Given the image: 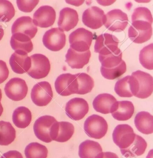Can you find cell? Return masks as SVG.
Returning a JSON list of instances; mask_svg holds the SVG:
<instances>
[{
  "label": "cell",
  "mask_w": 153,
  "mask_h": 158,
  "mask_svg": "<svg viewBox=\"0 0 153 158\" xmlns=\"http://www.w3.org/2000/svg\"><path fill=\"white\" fill-rule=\"evenodd\" d=\"M94 36L91 31L81 27L72 32L69 36L70 48L79 52L89 50Z\"/></svg>",
  "instance_id": "obj_1"
},
{
  "label": "cell",
  "mask_w": 153,
  "mask_h": 158,
  "mask_svg": "<svg viewBox=\"0 0 153 158\" xmlns=\"http://www.w3.org/2000/svg\"><path fill=\"white\" fill-rule=\"evenodd\" d=\"M84 130L91 138L99 139L105 136L108 130V124L104 118L97 114L89 116L84 123Z\"/></svg>",
  "instance_id": "obj_2"
},
{
  "label": "cell",
  "mask_w": 153,
  "mask_h": 158,
  "mask_svg": "<svg viewBox=\"0 0 153 158\" xmlns=\"http://www.w3.org/2000/svg\"><path fill=\"white\" fill-rule=\"evenodd\" d=\"M119 40L116 36L109 33L98 35L96 40L94 52L99 55L105 56L121 52L118 48Z\"/></svg>",
  "instance_id": "obj_3"
},
{
  "label": "cell",
  "mask_w": 153,
  "mask_h": 158,
  "mask_svg": "<svg viewBox=\"0 0 153 158\" xmlns=\"http://www.w3.org/2000/svg\"><path fill=\"white\" fill-rule=\"evenodd\" d=\"M128 37L133 42L137 44L147 41L152 35V24L145 21L134 22L128 31Z\"/></svg>",
  "instance_id": "obj_4"
},
{
  "label": "cell",
  "mask_w": 153,
  "mask_h": 158,
  "mask_svg": "<svg viewBox=\"0 0 153 158\" xmlns=\"http://www.w3.org/2000/svg\"><path fill=\"white\" fill-rule=\"evenodd\" d=\"M31 66L27 72L31 77L35 79L44 78L47 77L50 70L49 59L42 54H34L30 56Z\"/></svg>",
  "instance_id": "obj_5"
},
{
  "label": "cell",
  "mask_w": 153,
  "mask_h": 158,
  "mask_svg": "<svg viewBox=\"0 0 153 158\" xmlns=\"http://www.w3.org/2000/svg\"><path fill=\"white\" fill-rule=\"evenodd\" d=\"M31 97L33 103L37 106L47 105L53 97L51 85L47 81H41L35 84L31 90Z\"/></svg>",
  "instance_id": "obj_6"
},
{
  "label": "cell",
  "mask_w": 153,
  "mask_h": 158,
  "mask_svg": "<svg viewBox=\"0 0 153 158\" xmlns=\"http://www.w3.org/2000/svg\"><path fill=\"white\" fill-rule=\"evenodd\" d=\"M136 134L133 128L127 124H119L114 130L112 137L114 143L120 149L130 147L135 140Z\"/></svg>",
  "instance_id": "obj_7"
},
{
  "label": "cell",
  "mask_w": 153,
  "mask_h": 158,
  "mask_svg": "<svg viewBox=\"0 0 153 158\" xmlns=\"http://www.w3.org/2000/svg\"><path fill=\"white\" fill-rule=\"evenodd\" d=\"M128 23V15L119 9H114L109 11L105 15L104 25L111 31L120 32L127 27Z\"/></svg>",
  "instance_id": "obj_8"
},
{
  "label": "cell",
  "mask_w": 153,
  "mask_h": 158,
  "mask_svg": "<svg viewBox=\"0 0 153 158\" xmlns=\"http://www.w3.org/2000/svg\"><path fill=\"white\" fill-rule=\"evenodd\" d=\"M43 43L46 48L52 51H59L65 46L66 37L64 31L59 27L49 30L43 35Z\"/></svg>",
  "instance_id": "obj_9"
},
{
  "label": "cell",
  "mask_w": 153,
  "mask_h": 158,
  "mask_svg": "<svg viewBox=\"0 0 153 158\" xmlns=\"http://www.w3.org/2000/svg\"><path fill=\"white\" fill-rule=\"evenodd\" d=\"M4 90L8 98L14 101H19L26 96L28 87L23 79L13 78L6 84Z\"/></svg>",
  "instance_id": "obj_10"
},
{
  "label": "cell",
  "mask_w": 153,
  "mask_h": 158,
  "mask_svg": "<svg viewBox=\"0 0 153 158\" xmlns=\"http://www.w3.org/2000/svg\"><path fill=\"white\" fill-rule=\"evenodd\" d=\"M77 79L76 74H61L55 82V88L58 94L62 96H68L76 94Z\"/></svg>",
  "instance_id": "obj_11"
},
{
  "label": "cell",
  "mask_w": 153,
  "mask_h": 158,
  "mask_svg": "<svg viewBox=\"0 0 153 158\" xmlns=\"http://www.w3.org/2000/svg\"><path fill=\"white\" fill-rule=\"evenodd\" d=\"M114 91L121 97L136 96L139 91L138 80L133 76H126L116 82Z\"/></svg>",
  "instance_id": "obj_12"
},
{
  "label": "cell",
  "mask_w": 153,
  "mask_h": 158,
  "mask_svg": "<svg viewBox=\"0 0 153 158\" xmlns=\"http://www.w3.org/2000/svg\"><path fill=\"white\" fill-rule=\"evenodd\" d=\"M56 121L54 117L50 115H44L38 118L33 126L35 134L37 138L44 143L52 142L50 136V130L52 125Z\"/></svg>",
  "instance_id": "obj_13"
},
{
  "label": "cell",
  "mask_w": 153,
  "mask_h": 158,
  "mask_svg": "<svg viewBox=\"0 0 153 158\" xmlns=\"http://www.w3.org/2000/svg\"><path fill=\"white\" fill-rule=\"evenodd\" d=\"M89 106L87 102L82 98H75L69 100L65 107L66 114L73 120H81L88 113Z\"/></svg>",
  "instance_id": "obj_14"
},
{
  "label": "cell",
  "mask_w": 153,
  "mask_h": 158,
  "mask_svg": "<svg viewBox=\"0 0 153 158\" xmlns=\"http://www.w3.org/2000/svg\"><path fill=\"white\" fill-rule=\"evenodd\" d=\"M74 125L66 121H56L51 127L50 136L52 141L64 143L71 139L74 133Z\"/></svg>",
  "instance_id": "obj_15"
},
{
  "label": "cell",
  "mask_w": 153,
  "mask_h": 158,
  "mask_svg": "<svg viewBox=\"0 0 153 158\" xmlns=\"http://www.w3.org/2000/svg\"><path fill=\"white\" fill-rule=\"evenodd\" d=\"M105 14L102 9L97 6L89 8L84 12L82 22L85 26L92 29H97L104 24Z\"/></svg>",
  "instance_id": "obj_16"
},
{
  "label": "cell",
  "mask_w": 153,
  "mask_h": 158,
  "mask_svg": "<svg viewBox=\"0 0 153 158\" xmlns=\"http://www.w3.org/2000/svg\"><path fill=\"white\" fill-rule=\"evenodd\" d=\"M56 16V12L52 7L49 6H42L34 13L33 23L36 26L47 28L54 24Z\"/></svg>",
  "instance_id": "obj_17"
},
{
  "label": "cell",
  "mask_w": 153,
  "mask_h": 158,
  "mask_svg": "<svg viewBox=\"0 0 153 158\" xmlns=\"http://www.w3.org/2000/svg\"><path fill=\"white\" fill-rule=\"evenodd\" d=\"M132 76L138 80L139 91L136 97L139 98H147L152 94L153 78L151 75L146 72L138 70L132 73Z\"/></svg>",
  "instance_id": "obj_18"
},
{
  "label": "cell",
  "mask_w": 153,
  "mask_h": 158,
  "mask_svg": "<svg viewBox=\"0 0 153 158\" xmlns=\"http://www.w3.org/2000/svg\"><path fill=\"white\" fill-rule=\"evenodd\" d=\"M38 31L37 27L29 16H22L17 19L12 25V34L21 33L28 36L31 39L35 36Z\"/></svg>",
  "instance_id": "obj_19"
},
{
  "label": "cell",
  "mask_w": 153,
  "mask_h": 158,
  "mask_svg": "<svg viewBox=\"0 0 153 158\" xmlns=\"http://www.w3.org/2000/svg\"><path fill=\"white\" fill-rule=\"evenodd\" d=\"M79 21V16L76 10L65 7L60 12L58 24L63 31H68L74 28Z\"/></svg>",
  "instance_id": "obj_20"
},
{
  "label": "cell",
  "mask_w": 153,
  "mask_h": 158,
  "mask_svg": "<svg viewBox=\"0 0 153 158\" xmlns=\"http://www.w3.org/2000/svg\"><path fill=\"white\" fill-rule=\"evenodd\" d=\"M65 62L72 69H81L88 64L91 57L89 50L84 52H79L69 48L66 54Z\"/></svg>",
  "instance_id": "obj_21"
},
{
  "label": "cell",
  "mask_w": 153,
  "mask_h": 158,
  "mask_svg": "<svg viewBox=\"0 0 153 158\" xmlns=\"http://www.w3.org/2000/svg\"><path fill=\"white\" fill-rule=\"evenodd\" d=\"M28 36L21 33H15L11 37L10 44L15 52L19 54H27L33 49L32 41Z\"/></svg>",
  "instance_id": "obj_22"
},
{
  "label": "cell",
  "mask_w": 153,
  "mask_h": 158,
  "mask_svg": "<svg viewBox=\"0 0 153 158\" xmlns=\"http://www.w3.org/2000/svg\"><path fill=\"white\" fill-rule=\"evenodd\" d=\"M116 102V99L110 94H100L93 100V105L96 111L107 114L112 113L114 105Z\"/></svg>",
  "instance_id": "obj_23"
},
{
  "label": "cell",
  "mask_w": 153,
  "mask_h": 158,
  "mask_svg": "<svg viewBox=\"0 0 153 158\" xmlns=\"http://www.w3.org/2000/svg\"><path fill=\"white\" fill-rule=\"evenodd\" d=\"M134 112L133 103L128 101H117L114 103L111 114L116 120L125 121L130 119Z\"/></svg>",
  "instance_id": "obj_24"
},
{
  "label": "cell",
  "mask_w": 153,
  "mask_h": 158,
  "mask_svg": "<svg viewBox=\"0 0 153 158\" xmlns=\"http://www.w3.org/2000/svg\"><path fill=\"white\" fill-rule=\"evenodd\" d=\"M9 63L12 70L19 74L27 73L31 66V60L27 54L14 52L11 56Z\"/></svg>",
  "instance_id": "obj_25"
},
{
  "label": "cell",
  "mask_w": 153,
  "mask_h": 158,
  "mask_svg": "<svg viewBox=\"0 0 153 158\" xmlns=\"http://www.w3.org/2000/svg\"><path fill=\"white\" fill-rule=\"evenodd\" d=\"M147 146V144L145 139L136 134L135 140L131 146L126 149H120V152L125 157H136L145 153Z\"/></svg>",
  "instance_id": "obj_26"
},
{
  "label": "cell",
  "mask_w": 153,
  "mask_h": 158,
  "mask_svg": "<svg viewBox=\"0 0 153 158\" xmlns=\"http://www.w3.org/2000/svg\"><path fill=\"white\" fill-rule=\"evenodd\" d=\"M134 123L136 128L141 133L145 134L153 133V117L149 112L141 111L137 114Z\"/></svg>",
  "instance_id": "obj_27"
},
{
  "label": "cell",
  "mask_w": 153,
  "mask_h": 158,
  "mask_svg": "<svg viewBox=\"0 0 153 158\" xmlns=\"http://www.w3.org/2000/svg\"><path fill=\"white\" fill-rule=\"evenodd\" d=\"M102 152L99 143L92 140H86L79 146V156L81 158H96Z\"/></svg>",
  "instance_id": "obj_28"
},
{
  "label": "cell",
  "mask_w": 153,
  "mask_h": 158,
  "mask_svg": "<svg viewBox=\"0 0 153 158\" xmlns=\"http://www.w3.org/2000/svg\"><path fill=\"white\" fill-rule=\"evenodd\" d=\"M32 115L29 109L25 106H19L16 109L12 115L13 122L18 128H24L29 125Z\"/></svg>",
  "instance_id": "obj_29"
},
{
  "label": "cell",
  "mask_w": 153,
  "mask_h": 158,
  "mask_svg": "<svg viewBox=\"0 0 153 158\" xmlns=\"http://www.w3.org/2000/svg\"><path fill=\"white\" fill-rule=\"evenodd\" d=\"M16 131L10 123L0 121V145L8 146L14 141Z\"/></svg>",
  "instance_id": "obj_30"
},
{
  "label": "cell",
  "mask_w": 153,
  "mask_h": 158,
  "mask_svg": "<svg viewBox=\"0 0 153 158\" xmlns=\"http://www.w3.org/2000/svg\"><path fill=\"white\" fill-rule=\"evenodd\" d=\"M77 79L76 94L84 95L91 92L94 86L93 79L85 73L76 74Z\"/></svg>",
  "instance_id": "obj_31"
},
{
  "label": "cell",
  "mask_w": 153,
  "mask_h": 158,
  "mask_svg": "<svg viewBox=\"0 0 153 158\" xmlns=\"http://www.w3.org/2000/svg\"><path fill=\"white\" fill-rule=\"evenodd\" d=\"M48 151L46 147L38 143H31L25 149L26 158H46Z\"/></svg>",
  "instance_id": "obj_32"
},
{
  "label": "cell",
  "mask_w": 153,
  "mask_h": 158,
  "mask_svg": "<svg viewBox=\"0 0 153 158\" xmlns=\"http://www.w3.org/2000/svg\"><path fill=\"white\" fill-rule=\"evenodd\" d=\"M99 60L101 64V67L104 69H112L121 64L122 60V52L116 54L101 56L99 55Z\"/></svg>",
  "instance_id": "obj_33"
},
{
  "label": "cell",
  "mask_w": 153,
  "mask_h": 158,
  "mask_svg": "<svg viewBox=\"0 0 153 158\" xmlns=\"http://www.w3.org/2000/svg\"><path fill=\"white\" fill-rule=\"evenodd\" d=\"M140 63L145 69H153V44L151 43L145 46L140 51L139 55Z\"/></svg>",
  "instance_id": "obj_34"
},
{
  "label": "cell",
  "mask_w": 153,
  "mask_h": 158,
  "mask_svg": "<svg viewBox=\"0 0 153 158\" xmlns=\"http://www.w3.org/2000/svg\"><path fill=\"white\" fill-rule=\"evenodd\" d=\"M127 70L126 64L124 61L118 66L112 69H104L101 67L100 71L101 75L105 78L108 80H114L119 77L125 73Z\"/></svg>",
  "instance_id": "obj_35"
},
{
  "label": "cell",
  "mask_w": 153,
  "mask_h": 158,
  "mask_svg": "<svg viewBox=\"0 0 153 158\" xmlns=\"http://www.w3.org/2000/svg\"><path fill=\"white\" fill-rule=\"evenodd\" d=\"M14 7L8 1H0V22H8L14 17Z\"/></svg>",
  "instance_id": "obj_36"
},
{
  "label": "cell",
  "mask_w": 153,
  "mask_h": 158,
  "mask_svg": "<svg viewBox=\"0 0 153 158\" xmlns=\"http://www.w3.org/2000/svg\"><path fill=\"white\" fill-rule=\"evenodd\" d=\"M138 21L153 23V17L150 10L145 7H139L134 10L132 15V23Z\"/></svg>",
  "instance_id": "obj_37"
},
{
  "label": "cell",
  "mask_w": 153,
  "mask_h": 158,
  "mask_svg": "<svg viewBox=\"0 0 153 158\" xmlns=\"http://www.w3.org/2000/svg\"><path fill=\"white\" fill-rule=\"evenodd\" d=\"M39 1H18L17 4L20 10L23 12H31L39 3Z\"/></svg>",
  "instance_id": "obj_38"
},
{
  "label": "cell",
  "mask_w": 153,
  "mask_h": 158,
  "mask_svg": "<svg viewBox=\"0 0 153 158\" xmlns=\"http://www.w3.org/2000/svg\"><path fill=\"white\" fill-rule=\"evenodd\" d=\"M9 71L4 61L0 60V84L2 83L8 78Z\"/></svg>",
  "instance_id": "obj_39"
},
{
  "label": "cell",
  "mask_w": 153,
  "mask_h": 158,
  "mask_svg": "<svg viewBox=\"0 0 153 158\" xmlns=\"http://www.w3.org/2000/svg\"><path fill=\"white\" fill-rule=\"evenodd\" d=\"M1 158H23L19 152L17 151H10L4 153Z\"/></svg>",
  "instance_id": "obj_40"
},
{
  "label": "cell",
  "mask_w": 153,
  "mask_h": 158,
  "mask_svg": "<svg viewBox=\"0 0 153 158\" xmlns=\"http://www.w3.org/2000/svg\"><path fill=\"white\" fill-rule=\"evenodd\" d=\"M96 158H119L115 153L110 152H102L99 154Z\"/></svg>",
  "instance_id": "obj_41"
},
{
  "label": "cell",
  "mask_w": 153,
  "mask_h": 158,
  "mask_svg": "<svg viewBox=\"0 0 153 158\" xmlns=\"http://www.w3.org/2000/svg\"><path fill=\"white\" fill-rule=\"evenodd\" d=\"M4 34V29H3L2 26L0 25V40L2 39L3 37Z\"/></svg>",
  "instance_id": "obj_42"
},
{
  "label": "cell",
  "mask_w": 153,
  "mask_h": 158,
  "mask_svg": "<svg viewBox=\"0 0 153 158\" xmlns=\"http://www.w3.org/2000/svg\"><path fill=\"white\" fill-rule=\"evenodd\" d=\"M3 111V108L2 106V103H0V117L2 115V114Z\"/></svg>",
  "instance_id": "obj_43"
},
{
  "label": "cell",
  "mask_w": 153,
  "mask_h": 158,
  "mask_svg": "<svg viewBox=\"0 0 153 158\" xmlns=\"http://www.w3.org/2000/svg\"><path fill=\"white\" fill-rule=\"evenodd\" d=\"M2 90H1V89H0V103H1V100H2Z\"/></svg>",
  "instance_id": "obj_44"
}]
</instances>
